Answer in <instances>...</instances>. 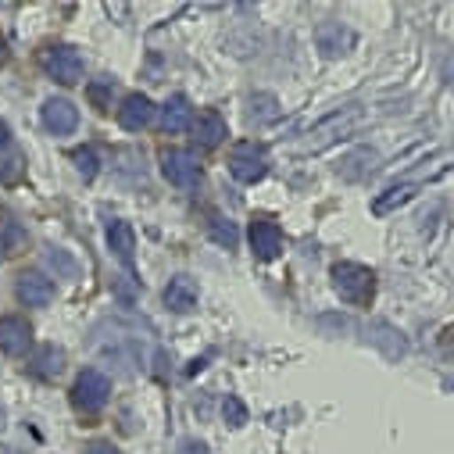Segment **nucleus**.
<instances>
[{
	"mask_svg": "<svg viewBox=\"0 0 454 454\" xmlns=\"http://www.w3.org/2000/svg\"><path fill=\"white\" fill-rule=\"evenodd\" d=\"M8 58H12V51H8V40L0 36V65H8Z\"/></svg>",
	"mask_w": 454,
	"mask_h": 454,
	"instance_id": "obj_32",
	"label": "nucleus"
},
{
	"mask_svg": "<svg viewBox=\"0 0 454 454\" xmlns=\"http://www.w3.org/2000/svg\"><path fill=\"white\" fill-rule=\"evenodd\" d=\"M82 454H119V450H115V443H107V440H93V443H86Z\"/></svg>",
	"mask_w": 454,
	"mask_h": 454,
	"instance_id": "obj_30",
	"label": "nucleus"
},
{
	"mask_svg": "<svg viewBox=\"0 0 454 454\" xmlns=\"http://www.w3.org/2000/svg\"><path fill=\"white\" fill-rule=\"evenodd\" d=\"M179 454H207V443L204 440H183L179 443Z\"/></svg>",
	"mask_w": 454,
	"mask_h": 454,
	"instance_id": "obj_31",
	"label": "nucleus"
},
{
	"mask_svg": "<svg viewBox=\"0 0 454 454\" xmlns=\"http://www.w3.org/2000/svg\"><path fill=\"white\" fill-rule=\"evenodd\" d=\"M111 93H115V79H93L86 86V97H90V104L97 111H107L111 107Z\"/></svg>",
	"mask_w": 454,
	"mask_h": 454,
	"instance_id": "obj_24",
	"label": "nucleus"
},
{
	"mask_svg": "<svg viewBox=\"0 0 454 454\" xmlns=\"http://www.w3.org/2000/svg\"><path fill=\"white\" fill-rule=\"evenodd\" d=\"M72 161H75V168H79L82 179H93V176L100 172V158H97L93 147H75V151H72Z\"/></svg>",
	"mask_w": 454,
	"mask_h": 454,
	"instance_id": "obj_25",
	"label": "nucleus"
},
{
	"mask_svg": "<svg viewBox=\"0 0 454 454\" xmlns=\"http://www.w3.org/2000/svg\"><path fill=\"white\" fill-rule=\"evenodd\" d=\"M247 240H251V251L258 262H272L283 254V230L269 218H254L251 230H247Z\"/></svg>",
	"mask_w": 454,
	"mask_h": 454,
	"instance_id": "obj_9",
	"label": "nucleus"
},
{
	"mask_svg": "<svg viewBox=\"0 0 454 454\" xmlns=\"http://www.w3.org/2000/svg\"><path fill=\"white\" fill-rule=\"evenodd\" d=\"M158 161H161V176H165L172 186H179V190L197 186L200 165H197V158H193L190 151H183V147H165Z\"/></svg>",
	"mask_w": 454,
	"mask_h": 454,
	"instance_id": "obj_5",
	"label": "nucleus"
},
{
	"mask_svg": "<svg viewBox=\"0 0 454 454\" xmlns=\"http://www.w3.org/2000/svg\"><path fill=\"white\" fill-rule=\"evenodd\" d=\"M0 237L8 240V247H12V251L26 244V230H22V225H19L12 215H0Z\"/></svg>",
	"mask_w": 454,
	"mask_h": 454,
	"instance_id": "obj_27",
	"label": "nucleus"
},
{
	"mask_svg": "<svg viewBox=\"0 0 454 454\" xmlns=\"http://www.w3.org/2000/svg\"><path fill=\"white\" fill-rule=\"evenodd\" d=\"M111 397V380L100 369H82L72 383V404L82 415H97Z\"/></svg>",
	"mask_w": 454,
	"mask_h": 454,
	"instance_id": "obj_4",
	"label": "nucleus"
},
{
	"mask_svg": "<svg viewBox=\"0 0 454 454\" xmlns=\"http://www.w3.org/2000/svg\"><path fill=\"white\" fill-rule=\"evenodd\" d=\"M315 47H318L322 58H344L355 47V33L340 19H322L315 26Z\"/></svg>",
	"mask_w": 454,
	"mask_h": 454,
	"instance_id": "obj_7",
	"label": "nucleus"
},
{
	"mask_svg": "<svg viewBox=\"0 0 454 454\" xmlns=\"http://www.w3.org/2000/svg\"><path fill=\"white\" fill-rule=\"evenodd\" d=\"M415 193H419V183H401V186H390L387 193H380V197H376L372 211H376V215H387V211H394V207L408 204Z\"/></svg>",
	"mask_w": 454,
	"mask_h": 454,
	"instance_id": "obj_21",
	"label": "nucleus"
},
{
	"mask_svg": "<svg viewBox=\"0 0 454 454\" xmlns=\"http://www.w3.org/2000/svg\"><path fill=\"white\" fill-rule=\"evenodd\" d=\"M207 233H211V240H215V244H222L225 251H237V244H240V233H237V225H233L230 218H218V215H211V222H207Z\"/></svg>",
	"mask_w": 454,
	"mask_h": 454,
	"instance_id": "obj_22",
	"label": "nucleus"
},
{
	"mask_svg": "<svg viewBox=\"0 0 454 454\" xmlns=\"http://www.w3.org/2000/svg\"><path fill=\"white\" fill-rule=\"evenodd\" d=\"M43 258H47V265L54 269V276H61V279H79V262H75L68 251H61V247H47Z\"/></svg>",
	"mask_w": 454,
	"mask_h": 454,
	"instance_id": "obj_23",
	"label": "nucleus"
},
{
	"mask_svg": "<svg viewBox=\"0 0 454 454\" xmlns=\"http://www.w3.org/2000/svg\"><path fill=\"white\" fill-rule=\"evenodd\" d=\"M15 297H19V304H26V308H47V304L54 301V283H51L43 272H36V269L19 272V279H15Z\"/></svg>",
	"mask_w": 454,
	"mask_h": 454,
	"instance_id": "obj_11",
	"label": "nucleus"
},
{
	"mask_svg": "<svg viewBox=\"0 0 454 454\" xmlns=\"http://www.w3.org/2000/svg\"><path fill=\"white\" fill-rule=\"evenodd\" d=\"M436 72H440V82H443L447 90H454V51H447V54L440 58Z\"/></svg>",
	"mask_w": 454,
	"mask_h": 454,
	"instance_id": "obj_28",
	"label": "nucleus"
},
{
	"mask_svg": "<svg viewBox=\"0 0 454 454\" xmlns=\"http://www.w3.org/2000/svg\"><path fill=\"white\" fill-rule=\"evenodd\" d=\"M376 172H380V151L376 147H355L351 154H344L336 161V176L348 179V183H365Z\"/></svg>",
	"mask_w": 454,
	"mask_h": 454,
	"instance_id": "obj_10",
	"label": "nucleus"
},
{
	"mask_svg": "<svg viewBox=\"0 0 454 454\" xmlns=\"http://www.w3.org/2000/svg\"><path fill=\"white\" fill-rule=\"evenodd\" d=\"M190 133H193V140H197V147H204V151H215L225 137H230V126H225V119L218 115V111H197L193 115V126H190Z\"/></svg>",
	"mask_w": 454,
	"mask_h": 454,
	"instance_id": "obj_16",
	"label": "nucleus"
},
{
	"mask_svg": "<svg viewBox=\"0 0 454 454\" xmlns=\"http://www.w3.org/2000/svg\"><path fill=\"white\" fill-rule=\"evenodd\" d=\"M230 172H233V179L244 183V186L262 183V179L269 176V154H265V147L254 144V140L233 144V151H230Z\"/></svg>",
	"mask_w": 454,
	"mask_h": 454,
	"instance_id": "obj_2",
	"label": "nucleus"
},
{
	"mask_svg": "<svg viewBox=\"0 0 454 454\" xmlns=\"http://www.w3.org/2000/svg\"><path fill=\"white\" fill-rule=\"evenodd\" d=\"M440 355H443L447 362H454V325H447V329L440 333Z\"/></svg>",
	"mask_w": 454,
	"mask_h": 454,
	"instance_id": "obj_29",
	"label": "nucleus"
},
{
	"mask_svg": "<svg viewBox=\"0 0 454 454\" xmlns=\"http://www.w3.org/2000/svg\"><path fill=\"white\" fill-rule=\"evenodd\" d=\"M222 419L230 422V426H244V422H247V408H244V401H240L237 394H225V401H222Z\"/></svg>",
	"mask_w": 454,
	"mask_h": 454,
	"instance_id": "obj_26",
	"label": "nucleus"
},
{
	"mask_svg": "<svg viewBox=\"0 0 454 454\" xmlns=\"http://www.w3.org/2000/svg\"><path fill=\"white\" fill-rule=\"evenodd\" d=\"M40 122H43L47 133L68 137V133L79 129V107L68 97H47L43 107H40Z\"/></svg>",
	"mask_w": 454,
	"mask_h": 454,
	"instance_id": "obj_6",
	"label": "nucleus"
},
{
	"mask_svg": "<svg viewBox=\"0 0 454 454\" xmlns=\"http://www.w3.org/2000/svg\"><path fill=\"white\" fill-rule=\"evenodd\" d=\"M365 340H369L372 348H380L383 358H390V362H397V358L408 355V340H404V333L394 329L390 322H369V325H365Z\"/></svg>",
	"mask_w": 454,
	"mask_h": 454,
	"instance_id": "obj_15",
	"label": "nucleus"
},
{
	"mask_svg": "<svg viewBox=\"0 0 454 454\" xmlns=\"http://www.w3.org/2000/svg\"><path fill=\"white\" fill-rule=\"evenodd\" d=\"M40 68H43L54 82H61V86H75V82L82 79V58H79V51L68 47V43H47V47L40 51Z\"/></svg>",
	"mask_w": 454,
	"mask_h": 454,
	"instance_id": "obj_3",
	"label": "nucleus"
},
{
	"mask_svg": "<svg viewBox=\"0 0 454 454\" xmlns=\"http://www.w3.org/2000/svg\"><path fill=\"white\" fill-rule=\"evenodd\" d=\"M8 254H12V247H8V240H4V237H0V262H4Z\"/></svg>",
	"mask_w": 454,
	"mask_h": 454,
	"instance_id": "obj_33",
	"label": "nucleus"
},
{
	"mask_svg": "<svg viewBox=\"0 0 454 454\" xmlns=\"http://www.w3.org/2000/svg\"><path fill=\"white\" fill-rule=\"evenodd\" d=\"M197 283L190 279V276H172L168 279V286H165V294H161V301H165V308L168 311H176V315H190L193 308H197Z\"/></svg>",
	"mask_w": 454,
	"mask_h": 454,
	"instance_id": "obj_18",
	"label": "nucleus"
},
{
	"mask_svg": "<svg viewBox=\"0 0 454 454\" xmlns=\"http://www.w3.org/2000/svg\"><path fill=\"white\" fill-rule=\"evenodd\" d=\"M33 351V325L22 315H0V355L22 358Z\"/></svg>",
	"mask_w": 454,
	"mask_h": 454,
	"instance_id": "obj_8",
	"label": "nucleus"
},
{
	"mask_svg": "<svg viewBox=\"0 0 454 454\" xmlns=\"http://www.w3.org/2000/svg\"><path fill=\"white\" fill-rule=\"evenodd\" d=\"M26 176V154L15 140V133L8 129V122H0V183H19Z\"/></svg>",
	"mask_w": 454,
	"mask_h": 454,
	"instance_id": "obj_12",
	"label": "nucleus"
},
{
	"mask_svg": "<svg viewBox=\"0 0 454 454\" xmlns=\"http://www.w3.org/2000/svg\"><path fill=\"white\" fill-rule=\"evenodd\" d=\"M247 122L254 126V129H262V126H269V122H276L279 119V100L272 97V93H265V90H258V93H251L247 97Z\"/></svg>",
	"mask_w": 454,
	"mask_h": 454,
	"instance_id": "obj_20",
	"label": "nucleus"
},
{
	"mask_svg": "<svg viewBox=\"0 0 454 454\" xmlns=\"http://www.w3.org/2000/svg\"><path fill=\"white\" fill-rule=\"evenodd\" d=\"M190 126H193V104H190L183 93L168 97L165 107H161V129H165V133H183V129H190Z\"/></svg>",
	"mask_w": 454,
	"mask_h": 454,
	"instance_id": "obj_19",
	"label": "nucleus"
},
{
	"mask_svg": "<svg viewBox=\"0 0 454 454\" xmlns=\"http://www.w3.org/2000/svg\"><path fill=\"white\" fill-rule=\"evenodd\" d=\"M154 100L147 97V93H129L122 104H119V126L126 129V133H140V129H147L151 122H154Z\"/></svg>",
	"mask_w": 454,
	"mask_h": 454,
	"instance_id": "obj_13",
	"label": "nucleus"
},
{
	"mask_svg": "<svg viewBox=\"0 0 454 454\" xmlns=\"http://www.w3.org/2000/svg\"><path fill=\"white\" fill-rule=\"evenodd\" d=\"M0 433H4V408H0Z\"/></svg>",
	"mask_w": 454,
	"mask_h": 454,
	"instance_id": "obj_34",
	"label": "nucleus"
},
{
	"mask_svg": "<svg viewBox=\"0 0 454 454\" xmlns=\"http://www.w3.org/2000/svg\"><path fill=\"white\" fill-rule=\"evenodd\" d=\"M26 372H29L33 380H43V383L58 380V376L65 372V351H61V348H54V344L36 348V351L29 355V362H26Z\"/></svg>",
	"mask_w": 454,
	"mask_h": 454,
	"instance_id": "obj_17",
	"label": "nucleus"
},
{
	"mask_svg": "<svg viewBox=\"0 0 454 454\" xmlns=\"http://www.w3.org/2000/svg\"><path fill=\"white\" fill-rule=\"evenodd\" d=\"M329 279H333V290L340 294V301L351 308H365L376 297V272L358 262H336Z\"/></svg>",
	"mask_w": 454,
	"mask_h": 454,
	"instance_id": "obj_1",
	"label": "nucleus"
},
{
	"mask_svg": "<svg viewBox=\"0 0 454 454\" xmlns=\"http://www.w3.org/2000/svg\"><path fill=\"white\" fill-rule=\"evenodd\" d=\"M107 251L119 258V265L126 269V272H133L137 269V237H133V225L129 222H122V218H115V222H107Z\"/></svg>",
	"mask_w": 454,
	"mask_h": 454,
	"instance_id": "obj_14",
	"label": "nucleus"
}]
</instances>
